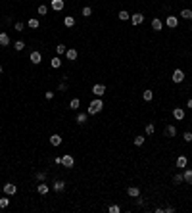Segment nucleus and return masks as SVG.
Instances as JSON below:
<instances>
[{
	"label": "nucleus",
	"instance_id": "c756f323",
	"mask_svg": "<svg viewBox=\"0 0 192 213\" xmlns=\"http://www.w3.org/2000/svg\"><path fill=\"white\" fill-rule=\"evenodd\" d=\"M183 181H185V177H183V173H177V175H173V182H175V184H181Z\"/></svg>",
	"mask_w": 192,
	"mask_h": 213
},
{
	"label": "nucleus",
	"instance_id": "20e7f679",
	"mask_svg": "<svg viewBox=\"0 0 192 213\" xmlns=\"http://www.w3.org/2000/svg\"><path fill=\"white\" fill-rule=\"evenodd\" d=\"M15 192H18V186H15V184H12V182H6V184H4V194L12 196V194H15Z\"/></svg>",
	"mask_w": 192,
	"mask_h": 213
},
{
	"label": "nucleus",
	"instance_id": "c03bdc74",
	"mask_svg": "<svg viewBox=\"0 0 192 213\" xmlns=\"http://www.w3.org/2000/svg\"><path fill=\"white\" fill-rule=\"evenodd\" d=\"M188 109H192V98L188 100Z\"/></svg>",
	"mask_w": 192,
	"mask_h": 213
},
{
	"label": "nucleus",
	"instance_id": "ddd939ff",
	"mask_svg": "<svg viewBox=\"0 0 192 213\" xmlns=\"http://www.w3.org/2000/svg\"><path fill=\"white\" fill-rule=\"evenodd\" d=\"M186 165H188L186 158H185V155H179V158H177V167H179V169H185Z\"/></svg>",
	"mask_w": 192,
	"mask_h": 213
},
{
	"label": "nucleus",
	"instance_id": "49530a36",
	"mask_svg": "<svg viewBox=\"0 0 192 213\" xmlns=\"http://www.w3.org/2000/svg\"><path fill=\"white\" fill-rule=\"evenodd\" d=\"M190 31H192V27H190Z\"/></svg>",
	"mask_w": 192,
	"mask_h": 213
},
{
	"label": "nucleus",
	"instance_id": "5701e85b",
	"mask_svg": "<svg viewBox=\"0 0 192 213\" xmlns=\"http://www.w3.org/2000/svg\"><path fill=\"white\" fill-rule=\"evenodd\" d=\"M27 25H29L31 29H39V25H40V23H39V19H37V18H31L29 21H27Z\"/></svg>",
	"mask_w": 192,
	"mask_h": 213
},
{
	"label": "nucleus",
	"instance_id": "58836bf2",
	"mask_svg": "<svg viewBox=\"0 0 192 213\" xmlns=\"http://www.w3.org/2000/svg\"><path fill=\"white\" fill-rule=\"evenodd\" d=\"M183 138H185L186 142H192V133H190V131H186V133L183 134Z\"/></svg>",
	"mask_w": 192,
	"mask_h": 213
},
{
	"label": "nucleus",
	"instance_id": "f8f14e48",
	"mask_svg": "<svg viewBox=\"0 0 192 213\" xmlns=\"http://www.w3.org/2000/svg\"><path fill=\"white\" fill-rule=\"evenodd\" d=\"M127 194L131 196V198H138V196H140V190H138V186H129Z\"/></svg>",
	"mask_w": 192,
	"mask_h": 213
},
{
	"label": "nucleus",
	"instance_id": "6ab92c4d",
	"mask_svg": "<svg viewBox=\"0 0 192 213\" xmlns=\"http://www.w3.org/2000/svg\"><path fill=\"white\" fill-rule=\"evenodd\" d=\"M48 190H50V188H48V184H44V182L37 186V192H39V194H42V196H44V194H48Z\"/></svg>",
	"mask_w": 192,
	"mask_h": 213
},
{
	"label": "nucleus",
	"instance_id": "412c9836",
	"mask_svg": "<svg viewBox=\"0 0 192 213\" xmlns=\"http://www.w3.org/2000/svg\"><path fill=\"white\" fill-rule=\"evenodd\" d=\"M117 18H119L121 21H127V19H131V14H129L127 10H121L119 14H117Z\"/></svg>",
	"mask_w": 192,
	"mask_h": 213
},
{
	"label": "nucleus",
	"instance_id": "9d476101",
	"mask_svg": "<svg viewBox=\"0 0 192 213\" xmlns=\"http://www.w3.org/2000/svg\"><path fill=\"white\" fill-rule=\"evenodd\" d=\"M65 58L69 61H75L77 60V50L75 48H67V50H65Z\"/></svg>",
	"mask_w": 192,
	"mask_h": 213
},
{
	"label": "nucleus",
	"instance_id": "39448f33",
	"mask_svg": "<svg viewBox=\"0 0 192 213\" xmlns=\"http://www.w3.org/2000/svg\"><path fill=\"white\" fill-rule=\"evenodd\" d=\"M29 60H31L33 63L37 65V63H40V60H42V56H40V52H39V50H33L31 54H29Z\"/></svg>",
	"mask_w": 192,
	"mask_h": 213
},
{
	"label": "nucleus",
	"instance_id": "ea45409f",
	"mask_svg": "<svg viewBox=\"0 0 192 213\" xmlns=\"http://www.w3.org/2000/svg\"><path fill=\"white\" fill-rule=\"evenodd\" d=\"M23 27H25V25H23L21 21H18V23L14 25V29H15V31H23Z\"/></svg>",
	"mask_w": 192,
	"mask_h": 213
},
{
	"label": "nucleus",
	"instance_id": "a18cd8bd",
	"mask_svg": "<svg viewBox=\"0 0 192 213\" xmlns=\"http://www.w3.org/2000/svg\"><path fill=\"white\" fill-rule=\"evenodd\" d=\"M2 71H4V67H2V65H0V73H2Z\"/></svg>",
	"mask_w": 192,
	"mask_h": 213
},
{
	"label": "nucleus",
	"instance_id": "2eb2a0df",
	"mask_svg": "<svg viewBox=\"0 0 192 213\" xmlns=\"http://www.w3.org/2000/svg\"><path fill=\"white\" fill-rule=\"evenodd\" d=\"M161 27H163V23H161V19H158V18H154V19H152V29H154V31H161Z\"/></svg>",
	"mask_w": 192,
	"mask_h": 213
},
{
	"label": "nucleus",
	"instance_id": "1a4fd4ad",
	"mask_svg": "<svg viewBox=\"0 0 192 213\" xmlns=\"http://www.w3.org/2000/svg\"><path fill=\"white\" fill-rule=\"evenodd\" d=\"M50 8H52L54 12L64 10V0H52V2H50Z\"/></svg>",
	"mask_w": 192,
	"mask_h": 213
},
{
	"label": "nucleus",
	"instance_id": "f03ea898",
	"mask_svg": "<svg viewBox=\"0 0 192 213\" xmlns=\"http://www.w3.org/2000/svg\"><path fill=\"white\" fill-rule=\"evenodd\" d=\"M62 165H64V167H67V169L75 165V159H73V155H69V154L62 155Z\"/></svg>",
	"mask_w": 192,
	"mask_h": 213
},
{
	"label": "nucleus",
	"instance_id": "b1692460",
	"mask_svg": "<svg viewBox=\"0 0 192 213\" xmlns=\"http://www.w3.org/2000/svg\"><path fill=\"white\" fill-rule=\"evenodd\" d=\"M152 98H154V92L152 90H144V92H142V100H144V102H150Z\"/></svg>",
	"mask_w": 192,
	"mask_h": 213
},
{
	"label": "nucleus",
	"instance_id": "f3484780",
	"mask_svg": "<svg viewBox=\"0 0 192 213\" xmlns=\"http://www.w3.org/2000/svg\"><path fill=\"white\" fill-rule=\"evenodd\" d=\"M50 144L52 146H60L62 144V136H60V134H52L50 136Z\"/></svg>",
	"mask_w": 192,
	"mask_h": 213
},
{
	"label": "nucleus",
	"instance_id": "0eeeda50",
	"mask_svg": "<svg viewBox=\"0 0 192 213\" xmlns=\"http://www.w3.org/2000/svg\"><path fill=\"white\" fill-rule=\"evenodd\" d=\"M142 21H144V15L142 14H133L131 15V23H133V25H140Z\"/></svg>",
	"mask_w": 192,
	"mask_h": 213
},
{
	"label": "nucleus",
	"instance_id": "7ed1b4c3",
	"mask_svg": "<svg viewBox=\"0 0 192 213\" xmlns=\"http://www.w3.org/2000/svg\"><path fill=\"white\" fill-rule=\"evenodd\" d=\"M171 79H173V83H183V81H185V73H183L181 69H175Z\"/></svg>",
	"mask_w": 192,
	"mask_h": 213
},
{
	"label": "nucleus",
	"instance_id": "a878e982",
	"mask_svg": "<svg viewBox=\"0 0 192 213\" xmlns=\"http://www.w3.org/2000/svg\"><path fill=\"white\" fill-rule=\"evenodd\" d=\"M8 206H10V198H8V194H6V196L0 198V207L4 209V207H8Z\"/></svg>",
	"mask_w": 192,
	"mask_h": 213
},
{
	"label": "nucleus",
	"instance_id": "393cba45",
	"mask_svg": "<svg viewBox=\"0 0 192 213\" xmlns=\"http://www.w3.org/2000/svg\"><path fill=\"white\" fill-rule=\"evenodd\" d=\"M79 106H81V100H79V98H73V100L69 102V108H71V109H79Z\"/></svg>",
	"mask_w": 192,
	"mask_h": 213
},
{
	"label": "nucleus",
	"instance_id": "79ce46f5",
	"mask_svg": "<svg viewBox=\"0 0 192 213\" xmlns=\"http://www.w3.org/2000/svg\"><path fill=\"white\" fill-rule=\"evenodd\" d=\"M58 88H60V90H67V85H65V83H60Z\"/></svg>",
	"mask_w": 192,
	"mask_h": 213
},
{
	"label": "nucleus",
	"instance_id": "473e14b6",
	"mask_svg": "<svg viewBox=\"0 0 192 213\" xmlns=\"http://www.w3.org/2000/svg\"><path fill=\"white\" fill-rule=\"evenodd\" d=\"M35 179H37V181H40V182H42L44 179H46V173H44V171H39V173H35Z\"/></svg>",
	"mask_w": 192,
	"mask_h": 213
},
{
	"label": "nucleus",
	"instance_id": "c9c22d12",
	"mask_svg": "<svg viewBox=\"0 0 192 213\" xmlns=\"http://www.w3.org/2000/svg\"><path fill=\"white\" fill-rule=\"evenodd\" d=\"M144 140H146V138H142V136H134V146H142V144H144Z\"/></svg>",
	"mask_w": 192,
	"mask_h": 213
},
{
	"label": "nucleus",
	"instance_id": "c85d7f7f",
	"mask_svg": "<svg viewBox=\"0 0 192 213\" xmlns=\"http://www.w3.org/2000/svg\"><path fill=\"white\" fill-rule=\"evenodd\" d=\"M14 48H15L18 52H21L23 48H25V42H23V40H15V42H14Z\"/></svg>",
	"mask_w": 192,
	"mask_h": 213
},
{
	"label": "nucleus",
	"instance_id": "6e6552de",
	"mask_svg": "<svg viewBox=\"0 0 192 213\" xmlns=\"http://www.w3.org/2000/svg\"><path fill=\"white\" fill-rule=\"evenodd\" d=\"M165 23H167V27H171V29H175V27L179 25V19L175 18V15H167V19H165Z\"/></svg>",
	"mask_w": 192,
	"mask_h": 213
},
{
	"label": "nucleus",
	"instance_id": "72a5a7b5",
	"mask_svg": "<svg viewBox=\"0 0 192 213\" xmlns=\"http://www.w3.org/2000/svg\"><path fill=\"white\" fill-rule=\"evenodd\" d=\"M91 15H92V8L91 6L83 8V18H91Z\"/></svg>",
	"mask_w": 192,
	"mask_h": 213
},
{
	"label": "nucleus",
	"instance_id": "4468645a",
	"mask_svg": "<svg viewBox=\"0 0 192 213\" xmlns=\"http://www.w3.org/2000/svg\"><path fill=\"white\" fill-rule=\"evenodd\" d=\"M10 44V36L8 33H0V46H8Z\"/></svg>",
	"mask_w": 192,
	"mask_h": 213
},
{
	"label": "nucleus",
	"instance_id": "dca6fc26",
	"mask_svg": "<svg viewBox=\"0 0 192 213\" xmlns=\"http://www.w3.org/2000/svg\"><path fill=\"white\" fill-rule=\"evenodd\" d=\"M64 25L65 27H73L75 25V18H73V15H65L64 18Z\"/></svg>",
	"mask_w": 192,
	"mask_h": 213
},
{
	"label": "nucleus",
	"instance_id": "2f4dec72",
	"mask_svg": "<svg viewBox=\"0 0 192 213\" xmlns=\"http://www.w3.org/2000/svg\"><path fill=\"white\" fill-rule=\"evenodd\" d=\"M56 54H58V56H64L65 54V44H58V46H56Z\"/></svg>",
	"mask_w": 192,
	"mask_h": 213
},
{
	"label": "nucleus",
	"instance_id": "37998d69",
	"mask_svg": "<svg viewBox=\"0 0 192 213\" xmlns=\"http://www.w3.org/2000/svg\"><path fill=\"white\" fill-rule=\"evenodd\" d=\"M163 211H165V213H173V211H175V207H171V206H169V207H165Z\"/></svg>",
	"mask_w": 192,
	"mask_h": 213
},
{
	"label": "nucleus",
	"instance_id": "a211bd4d",
	"mask_svg": "<svg viewBox=\"0 0 192 213\" xmlns=\"http://www.w3.org/2000/svg\"><path fill=\"white\" fill-rule=\"evenodd\" d=\"M175 134H177L175 125H167V127H165V136H175Z\"/></svg>",
	"mask_w": 192,
	"mask_h": 213
},
{
	"label": "nucleus",
	"instance_id": "7c9ffc66",
	"mask_svg": "<svg viewBox=\"0 0 192 213\" xmlns=\"http://www.w3.org/2000/svg\"><path fill=\"white\" fill-rule=\"evenodd\" d=\"M181 18L183 19H192V10H183L181 12Z\"/></svg>",
	"mask_w": 192,
	"mask_h": 213
},
{
	"label": "nucleus",
	"instance_id": "9b49d317",
	"mask_svg": "<svg viewBox=\"0 0 192 213\" xmlns=\"http://www.w3.org/2000/svg\"><path fill=\"white\" fill-rule=\"evenodd\" d=\"M173 117H175L177 121L185 119V109H183V108H175V109H173Z\"/></svg>",
	"mask_w": 192,
	"mask_h": 213
},
{
	"label": "nucleus",
	"instance_id": "4c0bfd02",
	"mask_svg": "<svg viewBox=\"0 0 192 213\" xmlns=\"http://www.w3.org/2000/svg\"><path fill=\"white\" fill-rule=\"evenodd\" d=\"M37 12H39V15H44V14H48V8L42 4V6H39V10H37Z\"/></svg>",
	"mask_w": 192,
	"mask_h": 213
},
{
	"label": "nucleus",
	"instance_id": "aec40b11",
	"mask_svg": "<svg viewBox=\"0 0 192 213\" xmlns=\"http://www.w3.org/2000/svg\"><path fill=\"white\" fill-rule=\"evenodd\" d=\"M52 188H54L56 192H64V188H65V182H64V181H56V182H54V186H52Z\"/></svg>",
	"mask_w": 192,
	"mask_h": 213
},
{
	"label": "nucleus",
	"instance_id": "bb28decb",
	"mask_svg": "<svg viewBox=\"0 0 192 213\" xmlns=\"http://www.w3.org/2000/svg\"><path fill=\"white\" fill-rule=\"evenodd\" d=\"M183 177H185V181L188 184H192V169H186L185 173H183Z\"/></svg>",
	"mask_w": 192,
	"mask_h": 213
},
{
	"label": "nucleus",
	"instance_id": "cd10ccee",
	"mask_svg": "<svg viewBox=\"0 0 192 213\" xmlns=\"http://www.w3.org/2000/svg\"><path fill=\"white\" fill-rule=\"evenodd\" d=\"M50 65H52V67H54V69H58L60 65H62V60H60L58 56H56V58H52V60H50Z\"/></svg>",
	"mask_w": 192,
	"mask_h": 213
},
{
	"label": "nucleus",
	"instance_id": "423d86ee",
	"mask_svg": "<svg viewBox=\"0 0 192 213\" xmlns=\"http://www.w3.org/2000/svg\"><path fill=\"white\" fill-rule=\"evenodd\" d=\"M92 92H94V96H98V98H100L102 94L106 92V87H104V85H100V83H98V85H94V87H92Z\"/></svg>",
	"mask_w": 192,
	"mask_h": 213
},
{
	"label": "nucleus",
	"instance_id": "e433bc0d",
	"mask_svg": "<svg viewBox=\"0 0 192 213\" xmlns=\"http://www.w3.org/2000/svg\"><path fill=\"white\" fill-rule=\"evenodd\" d=\"M154 131H156V129H154V125H152V123H148V125H146V134L150 136V134H154Z\"/></svg>",
	"mask_w": 192,
	"mask_h": 213
},
{
	"label": "nucleus",
	"instance_id": "f704fd0d",
	"mask_svg": "<svg viewBox=\"0 0 192 213\" xmlns=\"http://www.w3.org/2000/svg\"><path fill=\"white\" fill-rule=\"evenodd\" d=\"M108 211H110V213H119V211H121V207L113 204V206H110V207H108Z\"/></svg>",
	"mask_w": 192,
	"mask_h": 213
},
{
	"label": "nucleus",
	"instance_id": "f257e3e1",
	"mask_svg": "<svg viewBox=\"0 0 192 213\" xmlns=\"http://www.w3.org/2000/svg\"><path fill=\"white\" fill-rule=\"evenodd\" d=\"M102 108H104V102L100 100V98H94V100L91 102V106H88V109H87V113L88 115H96V113H100L102 112Z\"/></svg>",
	"mask_w": 192,
	"mask_h": 213
},
{
	"label": "nucleus",
	"instance_id": "4be33fe9",
	"mask_svg": "<svg viewBox=\"0 0 192 213\" xmlns=\"http://www.w3.org/2000/svg\"><path fill=\"white\" fill-rule=\"evenodd\" d=\"M87 119H88V113H77V123H81V125H83V123H87Z\"/></svg>",
	"mask_w": 192,
	"mask_h": 213
},
{
	"label": "nucleus",
	"instance_id": "a19ab883",
	"mask_svg": "<svg viewBox=\"0 0 192 213\" xmlns=\"http://www.w3.org/2000/svg\"><path fill=\"white\" fill-rule=\"evenodd\" d=\"M44 98H46V100H52V98H54V92H50V90H48L46 94H44Z\"/></svg>",
	"mask_w": 192,
	"mask_h": 213
}]
</instances>
